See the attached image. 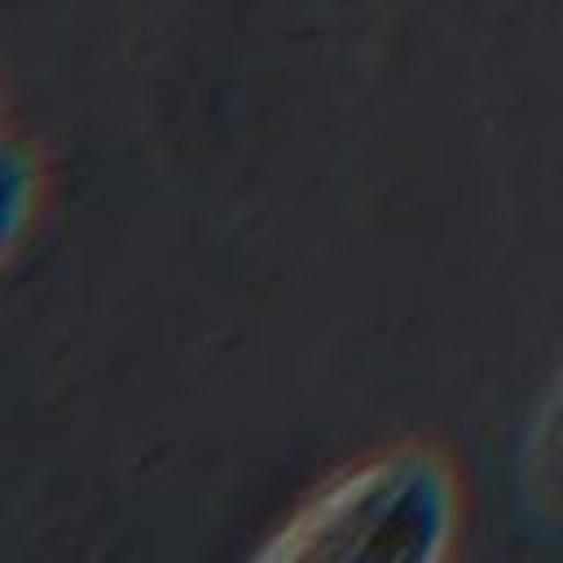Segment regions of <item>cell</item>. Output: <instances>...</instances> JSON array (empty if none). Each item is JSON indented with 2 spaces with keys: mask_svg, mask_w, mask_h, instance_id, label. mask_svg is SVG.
Here are the masks:
<instances>
[{
  "mask_svg": "<svg viewBox=\"0 0 563 563\" xmlns=\"http://www.w3.org/2000/svg\"><path fill=\"white\" fill-rule=\"evenodd\" d=\"M44 202H48V163H44V154L22 136L0 132V268L35 233V224L44 216Z\"/></svg>",
  "mask_w": 563,
  "mask_h": 563,
  "instance_id": "cell-2",
  "label": "cell"
},
{
  "mask_svg": "<svg viewBox=\"0 0 563 563\" xmlns=\"http://www.w3.org/2000/svg\"><path fill=\"white\" fill-rule=\"evenodd\" d=\"M462 532V479L444 449L396 440L321 475L255 545L268 563H440Z\"/></svg>",
  "mask_w": 563,
  "mask_h": 563,
  "instance_id": "cell-1",
  "label": "cell"
},
{
  "mask_svg": "<svg viewBox=\"0 0 563 563\" xmlns=\"http://www.w3.org/2000/svg\"><path fill=\"white\" fill-rule=\"evenodd\" d=\"M0 132H4V110H0Z\"/></svg>",
  "mask_w": 563,
  "mask_h": 563,
  "instance_id": "cell-3",
  "label": "cell"
}]
</instances>
